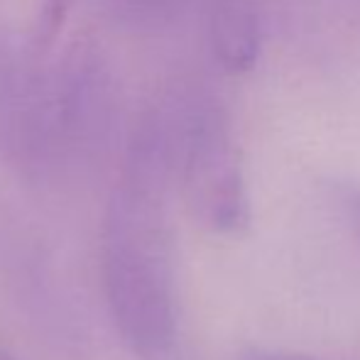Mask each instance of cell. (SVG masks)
<instances>
[{"instance_id":"7a4b0ae2","label":"cell","mask_w":360,"mask_h":360,"mask_svg":"<svg viewBox=\"0 0 360 360\" xmlns=\"http://www.w3.org/2000/svg\"><path fill=\"white\" fill-rule=\"evenodd\" d=\"M174 165V189L191 218L218 236L240 233L248 223V194L240 147L223 103L189 91L162 105Z\"/></svg>"},{"instance_id":"6da1fadb","label":"cell","mask_w":360,"mask_h":360,"mask_svg":"<svg viewBox=\"0 0 360 360\" xmlns=\"http://www.w3.org/2000/svg\"><path fill=\"white\" fill-rule=\"evenodd\" d=\"M174 167L160 110L130 145L103 223V289L125 346L143 360L169 353L176 338V280L169 231Z\"/></svg>"},{"instance_id":"5b68a950","label":"cell","mask_w":360,"mask_h":360,"mask_svg":"<svg viewBox=\"0 0 360 360\" xmlns=\"http://www.w3.org/2000/svg\"><path fill=\"white\" fill-rule=\"evenodd\" d=\"M338 201H341L351 226L360 233V186H343L338 191Z\"/></svg>"},{"instance_id":"3957f363","label":"cell","mask_w":360,"mask_h":360,"mask_svg":"<svg viewBox=\"0 0 360 360\" xmlns=\"http://www.w3.org/2000/svg\"><path fill=\"white\" fill-rule=\"evenodd\" d=\"M209 47L226 74H248L262 52V15L255 0H211Z\"/></svg>"},{"instance_id":"277c9868","label":"cell","mask_w":360,"mask_h":360,"mask_svg":"<svg viewBox=\"0 0 360 360\" xmlns=\"http://www.w3.org/2000/svg\"><path fill=\"white\" fill-rule=\"evenodd\" d=\"M133 8H138L145 18L152 20H167L174 13H179L189 0H130Z\"/></svg>"},{"instance_id":"8992f818","label":"cell","mask_w":360,"mask_h":360,"mask_svg":"<svg viewBox=\"0 0 360 360\" xmlns=\"http://www.w3.org/2000/svg\"><path fill=\"white\" fill-rule=\"evenodd\" d=\"M240 360H319V358L297 356V353H282V351H250Z\"/></svg>"}]
</instances>
